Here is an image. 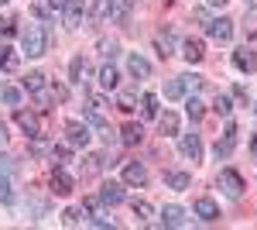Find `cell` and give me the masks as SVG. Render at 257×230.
<instances>
[{"label":"cell","instance_id":"6da1fadb","mask_svg":"<svg viewBox=\"0 0 257 230\" xmlns=\"http://www.w3.org/2000/svg\"><path fill=\"white\" fill-rule=\"evenodd\" d=\"M21 48H24V55L41 58L48 52V31H45L41 24H28V28L21 31Z\"/></svg>","mask_w":257,"mask_h":230},{"label":"cell","instance_id":"7a4b0ae2","mask_svg":"<svg viewBox=\"0 0 257 230\" xmlns=\"http://www.w3.org/2000/svg\"><path fill=\"white\" fill-rule=\"evenodd\" d=\"M216 186L223 189V196H230V199H240V192H243V179H240L233 169H223L216 179Z\"/></svg>","mask_w":257,"mask_h":230},{"label":"cell","instance_id":"3957f363","mask_svg":"<svg viewBox=\"0 0 257 230\" xmlns=\"http://www.w3.org/2000/svg\"><path fill=\"white\" fill-rule=\"evenodd\" d=\"M206 35L219 45H226V41L233 38V21L230 18H216V21H206Z\"/></svg>","mask_w":257,"mask_h":230},{"label":"cell","instance_id":"277c9868","mask_svg":"<svg viewBox=\"0 0 257 230\" xmlns=\"http://www.w3.org/2000/svg\"><path fill=\"white\" fill-rule=\"evenodd\" d=\"M14 120H18V127L28 137H41V120H38V114H31V110H14Z\"/></svg>","mask_w":257,"mask_h":230},{"label":"cell","instance_id":"5b68a950","mask_svg":"<svg viewBox=\"0 0 257 230\" xmlns=\"http://www.w3.org/2000/svg\"><path fill=\"white\" fill-rule=\"evenodd\" d=\"M178 151L185 155V158H192V162H199L202 158V141H199V134H182L178 137Z\"/></svg>","mask_w":257,"mask_h":230},{"label":"cell","instance_id":"8992f818","mask_svg":"<svg viewBox=\"0 0 257 230\" xmlns=\"http://www.w3.org/2000/svg\"><path fill=\"white\" fill-rule=\"evenodd\" d=\"M62 18H65L69 28H79L82 18H86V4H82V0H69V4L62 7Z\"/></svg>","mask_w":257,"mask_h":230},{"label":"cell","instance_id":"52a82bcc","mask_svg":"<svg viewBox=\"0 0 257 230\" xmlns=\"http://www.w3.org/2000/svg\"><path fill=\"white\" fill-rule=\"evenodd\" d=\"M52 192H55V196H69V192H72V175L65 172L62 165L52 169Z\"/></svg>","mask_w":257,"mask_h":230},{"label":"cell","instance_id":"ba28073f","mask_svg":"<svg viewBox=\"0 0 257 230\" xmlns=\"http://www.w3.org/2000/svg\"><path fill=\"white\" fill-rule=\"evenodd\" d=\"M65 134H69V144H72V148H86V144H89V127L79 124V120H72V124L65 127Z\"/></svg>","mask_w":257,"mask_h":230},{"label":"cell","instance_id":"9c48e42d","mask_svg":"<svg viewBox=\"0 0 257 230\" xmlns=\"http://www.w3.org/2000/svg\"><path fill=\"white\" fill-rule=\"evenodd\" d=\"M123 182H127V186H144V182H148V169H144L141 162H127V165H123Z\"/></svg>","mask_w":257,"mask_h":230},{"label":"cell","instance_id":"30bf717a","mask_svg":"<svg viewBox=\"0 0 257 230\" xmlns=\"http://www.w3.org/2000/svg\"><path fill=\"white\" fill-rule=\"evenodd\" d=\"M99 199H103L106 206H120V203L127 199V192H123V186H120V182H106V186L99 189Z\"/></svg>","mask_w":257,"mask_h":230},{"label":"cell","instance_id":"8fae6325","mask_svg":"<svg viewBox=\"0 0 257 230\" xmlns=\"http://www.w3.org/2000/svg\"><path fill=\"white\" fill-rule=\"evenodd\" d=\"M233 65H237L240 72H254V69H257V52H250L247 45L237 48V52H233Z\"/></svg>","mask_w":257,"mask_h":230},{"label":"cell","instance_id":"7c38bea8","mask_svg":"<svg viewBox=\"0 0 257 230\" xmlns=\"http://www.w3.org/2000/svg\"><path fill=\"white\" fill-rule=\"evenodd\" d=\"M161 223H165V227H185V223H189V216H185L182 206L172 203V206H165V213H161Z\"/></svg>","mask_w":257,"mask_h":230},{"label":"cell","instance_id":"4fadbf2b","mask_svg":"<svg viewBox=\"0 0 257 230\" xmlns=\"http://www.w3.org/2000/svg\"><path fill=\"white\" fill-rule=\"evenodd\" d=\"M196 216H199V220H206V223H213V220L219 216V206L209 199V196H202V199H196Z\"/></svg>","mask_w":257,"mask_h":230},{"label":"cell","instance_id":"5bb4252c","mask_svg":"<svg viewBox=\"0 0 257 230\" xmlns=\"http://www.w3.org/2000/svg\"><path fill=\"white\" fill-rule=\"evenodd\" d=\"M182 55H185V62H202L206 48H202V41H199V38H185V41H182Z\"/></svg>","mask_w":257,"mask_h":230},{"label":"cell","instance_id":"9a60e30c","mask_svg":"<svg viewBox=\"0 0 257 230\" xmlns=\"http://www.w3.org/2000/svg\"><path fill=\"white\" fill-rule=\"evenodd\" d=\"M86 72H89V62H86L82 55H76L72 62H69V79H72L76 86H82V83H86Z\"/></svg>","mask_w":257,"mask_h":230},{"label":"cell","instance_id":"2e32d148","mask_svg":"<svg viewBox=\"0 0 257 230\" xmlns=\"http://www.w3.org/2000/svg\"><path fill=\"white\" fill-rule=\"evenodd\" d=\"M127 14H131V0H110V24H123L127 21Z\"/></svg>","mask_w":257,"mask_h":230},{"label":"cell","instance_id":"e0dca14e","mask_svg":"<svg viewBox=\"0 0 257 230\" xmlns=\"http://www.w3.org/2000/svg\"><path fill=\"white\" fill-rule=\"evenodd\" d=\"M21 58L14 48H7V45H0V72H18Z\"/></svg>","mask_w":257,"mask_h":230},{"label":"cell","instance_id":"ac0fdd59","mask_svg":"<svg viewBox=\"0 0 257 230\" xmlns=\"http://www.w3.org/2000/svg\"><path fill=\"white\" fill-rule=\"evenodd\" d=\"M120 141H123V144H141V141H144V127H141V124H134V120H131V124H123Z\"/></svg>","mask_w":257,"mask_h":230},{"label":"cell","instance_id":"d6986e66","mask_svg":"<svg viewBox=\"0 0 257 230\" xmlns=\"http://www.w3.org/2000/svg\"><path fill=\"white\" fill-rule=\"evenodd\" d=\"M165 186H168V189H189V186H192V175L189 172H168L165 175Z\"/></svg>","mask_w":257,"mask_h":230},{"label":"cell","instance_id":"ffe728a7","mask_svg":"<svg viewBox=\"0 0 257 230\" xmlns=\"http://www.w3.org/2000/svg\"><path fill=\"white\" fill-rule=\"evenodd\" d=\"M127 69H131L134 76H141V79L151 76V62H148V58H141V55H131V58H127Z\"/></svg>","mask_w":257,"mask_h":230},{"label":"cell","instance_id":"44dd1931","mask_svg":"<svg viewBox=\"0 0 257 230\" xmlns=\"http://www.w3.org/2000/svg\"><path fill=\"white\" fill-rule=\"evenodd\" d=\"M141 114L148 117V120H155V117H158V96H155V93H144V96H141Z\"/></svg>","mask_w":257,"mask_h":230},{"label":"cell","instance_id":"7402d4cb","mask_svg":"<svg viewBox=\"0 0 257 230\" xmlns=\"http://www.w3.org/2000/svg\"><path fill=\"white\" fill-rule=\"evenodd\" d=\"M117 83H120L117 69H113V65H110V62H106V65H103V69H99V86H103V90H113V86H117Z\"/></svg>","mask_w":257,"mask_h":230},{"label":"cell","instance_id":"603a6c76","mask_svg":"<svg viewBox=\"0 0 257 230\" xmlns=\"http://www.w3.org/2000/svg\"><path fill=\"white\" fill-rule=\"evenodd\" d=\"M158 127H161V134H178V117L172 114V110H165V114L158 117Z\"/></svg>","mask_w":257,"mask_h":230},{"label":"cell","instance_id":"cb8c5ba5","mask_svg":"<svg viewBox=\"0 0 257 230\" xmlns=\"http://www.w3.org/2000/svg\"><path fill=\"white\" fill-rule=\"evenodd\" d=\"M185 93H189V90H185L182 76H178V79H172V83H165V100H182Z\"/></svg>","mask_w":257,"mask_h":230},{"label":"cell","instance_id":"d4e9b609","mask_svg":"<svg viewBox=\"0 0 257 230\" xmlns=\"http://www.w3.org/2000/svg\"><path fill=\"white\" fill-rule=\"evenodd\" d=\"M155 48H158L161 58H168V55H172V48H175V38L165 31V35H158V38H155Z\"/></svg>","mask_w":257,"mask_h":230},{"label":"cell","instance_id":"484cf974","mask_svg":"<svg viewBox=\"0 0 257 230\" xmlns=\"http://www.w3.org/2000/svg\"><path fill=\"white\" fill-rule=\"evenodd\" d=\"M41 86H45V72H28L24 76V90L28 93H41Z\"/></svg>","mask_w":257,"mask_h":230},{"label":"cell","instance_id":"4316f807","mask_svg":"<svg viewBox=\"0 0 257 230\" xmlns=\"http://www.w3.org/2000/svg\"><path fill=\"white\" fill-rule=\"evenodd\" d=\"M185 114L192 117V120H202V114H206L202 100H196V96H189V100H185Z\"/></svg>","mask_w":257,"mask_h":230},{"label":"cell","instance_id":"83f0119b","mask_svg":"<svg viewBox=\"0 0 257 230\" xmlns=\"http://www.w3.org/2000/svg\"><path fill=\"white\" fill-rule=\"evenodd\" d=\"M131 210H134V216H138V220H148V216L155 213V206H151L148 199H134V203H131Z\"/></svg>","mask_w":257,"mask_h":230},{"label":"cell","instance_id":"f1b7e54d","mask_svg":"<svg viewBox=\"0 0 257 230\" xmlns=\"http://www.w3.org/2000/svg\"><path fill=\"white\" fill-rule=\"evenodd\" d=\"M69 158H72L69 144H52V162H55V165H65Z\"/></svg>","mask_w":257,"mask_h":230},{"label":"cell","instance_id":"f546056e","mask_svg":"<svg viewBox=\"0 0 257 230\" xmlns=\"http://www.w3.org/2000/svg\"><path fill=\"white\" fill-rule=\"evenodd\" d=\"M0 96H4L7 107H18V103H21V90H18V86H4V93H0Z\"/></svg>","mask_w":257,"mask_h":230},{"label":"cell","instance_id":"4dcf8cb0","mask_svg":"<svg viewBox=\"0 0 257 230\" xmlns=\"http://www.w3.org/2000/svg\"><path fill=\"white\" fill-rule=\"evenodd\" d=\"M62 223H65V227H79L82 223V210H65L62 213Z\"/></svg>","mask_w":257,"mask_h":230},{"label":"cell","instance_id":"1f68e13d","mask_svg":"<svg viewBox=\"0 0 257 230\" xmlns=\"http://www.w3.org/2000/svg\"><path fill=\"white\" fill-rule=\"evenodd\" d=\"M110 14V0H96V7H93V21H106Z\"/></svg>","mask_w":257,"mask_h":230},{"label":"cell","instance_id":"d6a6232c","mask_svg":"<svg viewBox=\"0 0 257 230\" xmlns=\"http://www.w3.org/2000/svg\"><path fill=\"white\" fill-rule=\"evenodd\" d=\"M213 110L219 117H230V96H216V103H213Z\"/></svg>","mask_w":257,"mask_h":230},{"label":"cell","instance_id":"836d02e7","mask_svg":"<svg viewBox=\"0 0 257 230\" xmlns=\"http://www.w3.org/2000/svg\"><path fill=\"white\" fill-rule=\"evenodd\" d=\"M117 107H120V110H123V114H131V110H134V93H120Z\"/></svg>","mask_w":257,"mask_h":230},{"label":"cell","instance_id":"e575fe53","mask_svg":"<svg viewBox=\"0 0 257 230\" xmlns=\"http://www.w3.org/2000/svg\"><path fill=\"white\" fill-rule=\"evenodd\" d=\"M230 151H233V141H230V137H223V141H216V158H226Z\"/></svg>","mask_w":257,"mask_h":230},{"label":"cell","instance_id":"d590c367","mask_svg":"<svg viewBox=\"0 0 257 230\" xmlns=\"http://www.w3.org/2000/svg\"><path fill=\"white\" fill-rule=\"evenodd\" d=\"M99 52H103L106 58H113L117 55V41H99Z\"/></svg>","mask_w":257,"mask_h":230},{"label":"cell","instance_id":"8d00e7d4","mask_svg":"<svg viewBox=\"0 0 257 230\" xmlns=\"http://www.w3.org/2000/svg\"><path fill=\"white\" fill-rule=\"evenodd\" d=\"M182 83H185V90H192V93L202 86V79H199V76H182Z\"/></svg>","mask_w":257,"mask_h":230},{"label":"cell","instance_id":"74e56055","mask_svg":"<svg viewBox=\"0 0 257 230\" xmlns=\"http://www.w3.org/2000/svg\"><path fill=\"white\" fill-rule=\"evenodd\" d=\"M31 11H35V14H38L41 21H45V18H52V7H48V4H35Z\"/></svg>","mask_w":257,"mask_h":230},{"label":"cell","instance_id":"f35d334b","mask_svg":"<svg viewBox=\"0 0 257 230\" xmlns=\"http://www.w3.org/2000/svg\"><path fill=\"white\" fill-rule=\"evenodd\" d=\"M52 96H55V100H65V96H69V90H65L62 83H52Z\"/></svg>","mask_w":257,"mask_h":230},{"label":"cell","instance_id":"ab89813d","mask_svg":"<svg viewBox=\"0 0 257 230\" xmlns=\"http://www.w3.org/2000/svg\"><path fill=\"white\" fill-rule=\"evenodd\" d=\"M0 31L4 35H14V21H0Z\"/></svg>","mask_w":257,"mask_h":230},{"label":"cell","instance_id":"60d3db41","mask_svg":"<svg viewBox=\"0 0 257 230\" xmlns=\"http://www.w3.org/2000/svg\"><path fill=\"white\" fill-rule=\"evenodd\" d=\"M233 96H237L240 103H247V90H243V86H237V90H233Z\"/></svg>","mask_w":257,"mask_h":230},{"label":"cell","instance_id":"b9f144b4","mask_svg":"<svg viewBox=\"0 0 257 230\" xmlns=\"http://www.w3.org/2000/svg\"><path fill=\"white\" fill-rule=\"evenodd\" d=\"M65 4H69V0H48V7H52V11H62Z\"/></svg>","mask_w":257,"mask_h":230},{"label":"cell","instance_id":"7bdbcfd3","mask_svg":"<svg viewBox=\"0 0 257 230\" xmlns=\"http://www.w3.org/2000/svg\"><path fill=\"white\" fill-rule=\"evenodd\" d=\"M4 144H7V127L0 124V148H4Z\"/></svg>","mask_w":257,"mask_h":230},{"label":"cell","instance_id":"ee69618b","mask_svg":"<svg viewBox=\"0 0 257 230\" xmlns=\"http://www.w3.org/2000/svg\"><path fill=\"white\" fill-rule=\"evenodd\" d=\"M206 4H209V7H223L226 0H206Z\"/></svg>","mask_w":257,"mask_h":230},{"label":"cell","instance_id":"f6af8a7d","mask_svg":"<svg viewBox=\"0 0 257 230\" xmlns=\"http://www.w3.org/2000/svg\"><path fill=\"white\" fill-rule=\"evenodd\" d=\"M250 151H254V155H257V137H254V141H250Z\"/></svg>","mask_w":257,"mask_h":230},{"label":"cell","instance_id":"bcb514c9","mask_svg":"<svg viewBox=\"0 0 257 230\" xmlns=\"http://www.w3.org/2000/svg\"><path fill=\"white\" fill-rule=\"evenodd\" d=\"M243 4H247V7H257V0H243Z\"/></svg>","mask_w":257,"mask_h":230},{"label":"cell","instance_id":"7dc6e473","mask_svg":"<svg viewBox=\"0 0 257 230\" xmlns=\"http://www.w3.org/2000/svg\"><path fill=\"white\" fill-rule=\"evenodd\" d=\"M0 4H7V0H0Z\"/></svg>","mask_w":257,"mask_h":230}]
</instances>
